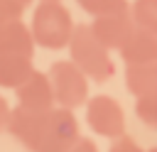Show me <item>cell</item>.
<instances>
[{
	"label": "cell",
	"instance_id": "1",
	"mask_svg": "<svg viewBox=\"0 0 157 152\" xmlns=\"http://www.w3.org/2000/svg\"><path fill=\"white\" fill-rule=\"evenodd\" d=\"M74 20L71 12L59 0H39V5L32 12V37L37 47L44 49H64L69 47V39L74 34Z\"/></svg>",
	"mask_w": 157,
	"mask_h": 152
},
{
	"label": "cell",
	"instance_id": "2",
	"mask_svg": "<svg viewBox=\"0 0 157 152\" xmlns=\"http://www.w3.org/2000/svg\"><path fill=\"white\" fill-rule=\"evenodd\" d=\"M69 56L91 81H108L115 74V64L108 49L91 32V25L74 27V34L69 39Z\"/></svg>",
	"mask_w": 157,
	"mask_h": 152
},
{
	"label": "cell",
	"instance_id": "3",
	"mask_svg": "<svg viewBox=\"0 0 157 152\" xmlns=\"http://www.w3.org/2000/svg\"><path fill=\"white\" fill-rule=\"evenodd\" d=\"M49 81L54 88V101L61 108H78L88 101V76L74 61H56L49 69Z\"/></svg>",
	"mask_w": 157,
	"mask_h": 152
},
{
	"label": "cell",
	"instance_id": "4",
	"mask_svg": "<svg viewBox=\"0 0 157 152\" xmlns=\"http://www.w3.org/2000/svg\"><path fill=\"white\" fill-rule=\"evenodd\" d=\"M86 123L96 135H103V137H110V140H115L125 132L123 108L115 98H110L105 93L86 101Z\"/></svg>",
	"mask_w": 157,
	"mask_h": 152
},
{
	"label": "cell",
	"instance_id": "5",
	"mask_svg": "<svg viewBox=\"0 0 157 152\" xmlns=\"http://www.w3.org/2000/svg\"><path fill=\"white\" fill-rule=\"evenodd\" d=\"M78 137H81L78 135V120H76L74 110L54 105L49 110L44 137H42V145L37 152H69Z\"/></svg>",
	"mask_w": 157,
	"mask_h": 152
},
{
	"label": "cell",
	"instance_id": "6",
	"mask_svg": "<svg viewBox=\"0 0 157 152\" xmlns=\"http://www.w3.org/2000/svg\"><path fill=\"white\" fill-rule=\"evenodd\" d=\"M47 120H49V110L42 113V110H27V108L17 105V108L10 110L5 130H10V135L15 140H20L25 150L37 152L39 145H42V137H44Z\"/></svg>",
	"mask_w": 157,
	"mask_h": 152
},
{
	"label": "cell",
	"instance_id": "7",
	"mask_svg": "<svg viewBox=\"0 0 157 152\" xmlns=\"http://www.w3.org/2000/svg\"><path fill=\"white\" fill-rule=\"evenodd\" d=\"M15 93H17V103L22 108H27V110H42V113H47V110H52L56 105L49 74L37 71V69L15 88Z\"/></svg>",
	"mask_w": 157,
	"mask_h": 152
},
{
	"label": "cell",
	"instance_id": "8",
	"mask_svg": "<svg viewBox=\"0 0 157 152\" xmlns=\"http://www.w3.org/2000/svg\"><path fill=\"white\" fill-rule=\"evenodd\" d=\"M132 27H135V22H132L130 10H125V12H113V15H103V17H93V22H91V32L96 34V39H98L108 51H110V49L118 51Z\"/></svg>",
	"mask_w": 157,
	"mask_h": 152
},
{
	"label": "cell",
	"instance_id": "9",
	"mask_svg": "<svg viewBox=\"0 0 157 152\" xmlns=\"http://www.w3.org/2000/svg\"><path fill=\"white\" fill-rule=\"evenodd\" d=\"M34 37L32 29L22 20L0 22V56H34Z\"/></svg>",
	"mask_w": 157,
	"mask_h": 152
},
{
	"label": "cell",
	"instance_id": "10",
	"mask_svg": "<svg viewBox=\"0 0 157 152\" xmlns=\"http://www.w3.org/2000/svg\"><path fill=\"white\" fill-rule=\"evenodd\" d=\"M120 59L125 64H145V61H157V34L132 27L125 42L118 49Z\"/></svg>",
	"mask_w": 157,
	"mask_h": 152
},
{
	"label": "cell",
	"instance_id": "11",
	"mask_svg": "<svg viewBox=\"0 0 157 152\" xmlns=\"http://www.w3.org/2000/svg\"><path fill=\"white\" fill-rule=\"evenodd\" d=\"M125 86L135 98L157 93V61L128 64L125 66Z\"/></svg>",
	"mask_w": 157,
	"mask_h": 152
},
{
	"label": "cell",
	"instance_id": "12",
	"mask_svg": "<svg viewBox=\"0 0 157 152\" xmlns=\"http://www.w3.org/2000/svg\"><path fill=\"white\" fill-rule=\"evenodd\" d=\"M34 71L29 56H0V86L17 88Z\"/></svg>",
	"mask_w": 157,
	"mask_h": 152
},
{
	"label": "cell",
	"instance_id": "13",
	"mask_svg": "<svg viewBox=\"0 0 157 152\" xmlns=\"http://www.w3.org/2000/svg\"><path fill=\"white\" fill-rule=\"evenodd\" d=\"M130 15L135 27L157 34V0H135L130 5Z\"/></svg>",
	"mask_w": 157,
	"mask_h": 152
},
{
	"label": "cell",
	"instance_id": "14",
	"mask_svg": "<svg viewBox=\"0 0 157 152\" xmlns=\"http://www.w3.org/2000/svg\"><path fill=\"white\" fill-rule=\"evenodd\" d=\"M78 7L93 17H103V15H113V12H125L130 10V5L125 0H76Z\"/></svg>",
	"mask_w": 157,
	"mask_h": 152
},
{
	"label": "cell",
	"instance_id": "15",
	"mask_svg": "<svg viewBox=\"0 0 157 152\" xmlns=\"http://www.w3.org/2000/svg\"><path fill=\"white\" fill-rule=\"evenodd\" d=\"M135 113L147 127L157 130V93L135 98Z\"/></svg>",
	"mask_w": 157,
	"mask_h": 152
},
{
	"label": "cell",
	"instance_id": "16",
	"mask_svg": "<svg viewBox=\"0 0 157 152\" xmlns=\"http://www.w3.org/2000/svg\"><path fill=\"white\" fill-rule=\"evenodd\" d=\"M22 12H25V2L22 0H0V22L20 20Z\"/></svg>",
	"mask_w": 157,
	"mask_h": 152
},
{
	"label": "cell",
	"instance_id": "17",
	"mask_svg": "<svg viewBox=\"0 0 157 152\" xmlns=\"http://www.w3.org/2000/svg\"><path fill=\"white\" fill-rule=\"evenodd\" d=\"M110 152H145V150H140V147H137V142H135L132 137L120 135V137H115V142H113Z\"/></svg>",
	"mask_w": 157,
	"mask_h": 152
},
{
	"label": "cell",
	"instance_id": "18",
	"mask_svg": "<svg viewBox=\"0 0 157 152\" xmlns=\"http://www.w3.org/2000/svg\"><path fill=\"white\" fill-rule=\"evenodd\" d=\"M69 152H98V147H96L93 140H88V137H78Z\"/></svg>",
	"mask_w": 157,
	"mask_h": 152
},
{
	"label": "cell",
	"instance_id": "19",
	"mask_svg": "<svg viewBox=\"0 0 157 152\" xmlns=\"http://www.w3.org/2000/svg\"><path fill=\"white\" fill-rule=\"evenodd\" d=\"M7 118H10V105H7V101L0 96V130H5Z\"/></svg>",
	"mask_w": 157,
	"mask_h": 152
},
{
	"label": "cell",
	"instance_id": "20",
	"mask_svg": "<svg viewBox=\"0 0 157 152\" xmlns=\"http://www.w3.org/2000/svg\"><path fill=\"white\" fill-rule=\"evenodd\" d=\"M147 152H157V145H155V147H150V150H147Z\"/></svg>",
	"mask_w": 157,
	"mask_h": 152
},
{
	"label": "cell",
	"instance_id": "21",
	"mask_svg": "<svg viewBox=\"0 0 157 152\" xmlns=\"http://www.w3.org/2000/svg\"><path fill=\"white\" fill-rule=\"evenodd\" d=\"M22 2H25V5H29V2H32V0H22Z\"/></svg>",
	"mask_w": 157,
	"mask_h": 152
}]
</instances>
